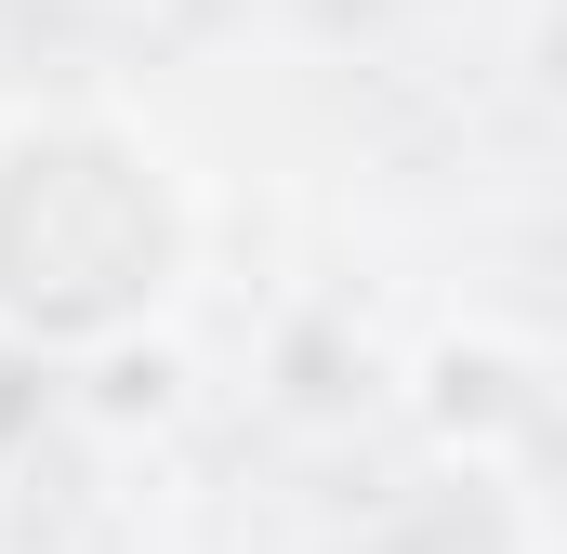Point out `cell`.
<instances>
[{
  "instance_id": "1",
  "label": "cell",
  "mask_w": 567,
  "mask_h": 554,
  "mask_svg": "<svg viewBox=\"0 0 567 554\" xmlns=\"http://www.w3.org/2000/svg\"><path fill=\"white\" fill-rule=\"evenodd\" d=\"M198 277V172L120 93L0 106V343L106 370Z\"/></svg>"
},
{
  "instance_id": "2",
  "label": "cell",
  "mask_w": 567,
  "mask_h": 554,
  "mask_svg": "<svg viewBox=\"0 0 567 554\" xmlns=\"http://www.w3.org/2000/svg\"><path fill=\"white\" fill-rule=\"evenodd\" d=\"M410 422H423L435 462H462V475H528V462H542V422H555V357H542V330H515V317H449L423 357H410Z\"/></svg>"
}]
</instances>
